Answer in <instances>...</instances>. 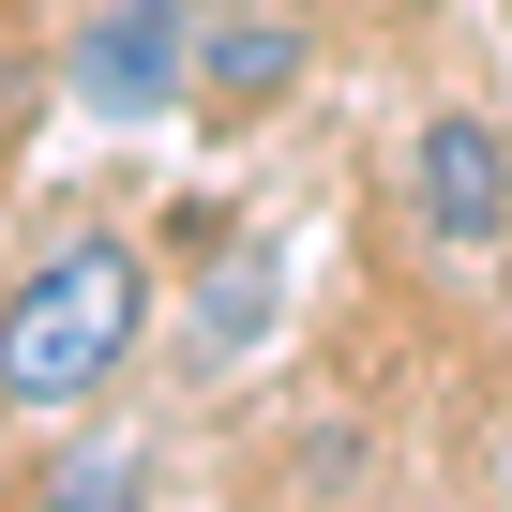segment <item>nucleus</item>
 I'll return each mask as SVG.
<instances>
[{
    "instance_id": "f257e3e1",
    "label": "nucleus",
    "mask_w": 512,
    "mask_h": 512,
    "mask_svg": "<svg viewBox=\"0 0 512 512\" xmlns=\"http://www.w3.org/2000/svg\"><path fill=\"white\" fill-rule=\"evenodd\" d=\"M136 332H151V256H136L121 226L46 241L31 272L0 287V422H61V407H91V392L136 362Z\"/></svg>"
},
{
    "instance_id": "f03ea898",
    "label": "nucleus",
    "mask_w": 512,
    "mask_h": 512,
    "mask_svg": "<svg viewBox=\"0 0 512 512\" xmlns=\"http://www.w3.org/2000/svg\"><path fill=\"white\" fill-rule=\"evenodd\" d=\"M196 0H91L76 16V46H61V91L91 106V121H151L181 76H196Z\"/></svg>"
},
{
    "instance_id": "7ed1b4c3",
    "label": "nucleus",
    "mask_w": 512,
    "mask_h": 512,
    "mask_svg": "<svg viewBox=\"0 0 512 512\" xmlns=\"http://www.w3.org/2000/svg\"><path fill=\"white\" fill-rule=\"evenodd\" d=\"M407 226H422L437 256H497V241H512V136H497L482 106H437V121L407 136Z\"/></svg>"
},
{
    "instance_id": "20e7f679",
    "label": "nucleus",
    "mask_w": 512,
    "mask_h": 512,
    "mask_svg": "<svg viewBox=\"0 0 512 512\" xmlns=\"http://www.w3.org/2000/svg\"><path fill=\"white\" fill-rule=\"evenodd\" d=\"M287 76H302V16H211L196 31V91L211 106H287Z\"/></svg>"
},
{
    "instance_id": "39448f33",
    "label": "nucleus",
    "mask_w": 512,
    "mask_h": 512,
    "mask_svg": "<svg viewBox=\"0 0 512 512\" xmlns=\"http://www.w3.org/2000/svg\"><path fill=\"white\" fill-rule=\"evenodd\" d=\"M272 287H287V256L272 241H226L211 287H196V362H241L256 332H272Z\"/></svg>"
},
{
    "instance_id": "423d86ee",
    "label": "nucleus",
    "mask_w": 512,
    "mask_h": 512,
    "mask_svg": "<svg viewBox=\"0 0 512 512\" xmlns=\"http://www.w3.org/2000/svg\"><path fill=\"white\" fill-rule=\"evenodd\" d=\"M46 512H151V437H76V452H46Z\"/></svg>"
}]
</instances>
